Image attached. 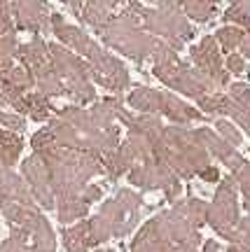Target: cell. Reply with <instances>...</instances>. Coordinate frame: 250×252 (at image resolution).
Returning a JSON list of instances; mask_svg holds the SVG:
<instances>
[{
	"label": "cell",
	"mask_w": 250,
	"mask_h": 252,
	"mask_svg": "<svg viewBox=\"0 0 250 252\" xmlns=\"http://www.w3.org/2000/svg\"><path fill=\"white\" fill-rule=\"evenodd\" d=\"M94 252H117V250H112V248H101L99 245V250H94Z\"/></svg>",
	"instance_id": "49"
},
{
	"label": "cell",
	"mask_w": 250,
	"mask_h": 252,
	"mask_svg": "<svg viewBox=\"0 0 250 252\" xmlns=\"http://www.w3.org/2000/svg\"><path fill=\"white\" fill-rule=\"evenodd\" d=\"M171 2H176V5H178V7H180V2H182V0H171Z\"/></svg>",
	"instance_id": "52"
},
{
	"label": "cell",
	"mask_w": 250,
	"mask_h": 252,
	"mask_svg": "<svg viewBox=\"0 0 250 252\" xmlns=\"http://www.w3.org/2000/svg\"><path fill=\"white\" fill-rule=\"evenodd\" d=\"M80 19L87 26L94 28V33L99 35L101 28L112 19V14H110V9H107L103 2H99V0H84V5H82V9H80Z\"/></svg>",
	"instance_id": "21"
},
{
	"label": "cell",
	"mask_w": 250,
	"mask_h": 252,
	"mask_svg": "<svg viewBox=\"0 0 250 252\" xmlns=\"http://www.w3.org/2000/svg\"><path fill=\"white\" fill-rule=\"evenodd\" d=\"M66 96H71V98L75 100V105H87V103H94V100H96V87L91 84V80L75 82V84H68V87H66Z\"/></svg>",
	"instance_id": "30"
},
{
	"label": "cell",
	"mask_w": 250,
	"mask_h": 252,
	"mask_svg": "<svg viewBox=\"0 0 250 252\" xmlns=\"http://www.w3.org/2000/svg\"><path fill=\"white\" fill-rule=\"evenodd\" d=\"M197 178H201L204 182H211V185H213V182H220L222 173H220V168H217V166H213V163H211V166H206V168H201V171L197 173Z\"/></svg>",
	"instance_id": "41"
},
{
	"label": "cell",
	"mask_w": 250,
	"mask_h": 252,
	"mask_svg": "<svg viewBox=\"0 0 250 252\" xmlns=\"http://www.w3.org/2000/svg\"><path fill=\"white\" fill-rule=\"evenodd\" d=\"M54 208H56V220L61 224H75V222H80V220H84V217L89 215L91 206L77 194V196L59 198Z\"/></svg>",
	"instance_id": "17"
},
{
	"label": "cell",
	"mask_w": 250,
	"mask_h": 252,
	"mask_svg": "<svg viewBox=\"0 0 250 252\" xmlns=\"http://www.w3.org/2000/svg\"><path fill=\"white\" fill-rule=\"evenodd\" d=\"M159 96H161V91H157V89L136 87L126 96V103H129V108L138 110L141 115H159Z\"/></svg>",
	"instance_id": "18"
},
{
	"label": "cell",
	"mask_w": 250,
	"mask_h": 252,
	"mask_svg": "<svg viewBox=\"0 0 250 252\" xmlns=\"http://www.w3.org/2000/svg\"><path fill=\"white\" fill-rule=\"evenodd\" d=\"M192 138H194V140H197V143L201 145V147H204L211 157H215V159L222 163V166H227L229 171H232V168H236V166L243 161L241 152H239L236 147H232L227 140H222V138L215 133L213 128H208V126L192 128Z\"/></svg>",
	"instance_id": "11"
},
{
	"label": "cell",
	"mask_w": 250,
	"mask_h": 252,
	"mask_svg": "<svg viewBox=\"0 0 250 252\" xmlns=\"http://www.w3.org/2000/svg\"><path fill=\"white\" fill-rule=\"evenodd\" d=\"M227 252H246V250H241V248H236V245H232V243H229V248H227Z\"/></svg>",
	"instance_id": "48"
},
{
	"label": "cell",
	"mask_w": 250,
	"mask_h": 252,
	"mask_svg": "<svg viewBox=\"0 0 250 252\" xmlns=\"http://www.w3.org/2000/svg\"><path fill=\"white\" fill-rule=\"evenodd\" d=\"M152 75L159 82H164L169 89L185 94L187 98H201L206 94H213V84L208 82L201 70H197L192 63L185 61H173V63H161V65H152Z\"/></svg>",
	"instance_id": "4"
},
{
	"label": "cell",
	"mask_w": 250,
	"mask_h": 252,
	"mask_svg": "<svg viewBox=\"0 0 250 252\" xmlns=\"http://www.w3.org/2000/svg\"><path fill=\"white\" fill-rule=\"evenodd\" d=\"M246 59H243L241 54H236V52H229V56H227V61H224V70L229 72V75H239L241 77L243 72H246Z\"/></svg>",
	"instance_id": "38"
},
{
	"label": "cell",
	"mask_w": 250,
	"mask_h": 252,
	"mask_svg": "<svg viewBox=\"0 0 250 252\" xmlns=\"http://www.w3.org/2000/svg\"><path fill=\"white\" fill-rule=\"evenodd\" d=\"M227 96L236 103V105H241L243 110H250V84L248 82H234L227 87Z\"/></svg>",
	"instance_id": "33"
},
{
	"label": "cell",
	"mask_w": 250,
	"mask_h": 252,
	"mask_svg": "<svg viewBox=\"0 0 250 252\" xmlns=\"http://www.w3.org/2000/svg\"><path fill=\"white\" fill-rule=\"evenodd\" d=\"M229 175H232L234 185H236V189H239L241 194L250 189V161H248V159H243L236 168H232V171H229Z\"/></svg>",
	"instance_id": "34"
},
{
	"label": "cell",
	"mask_w": 250,
	"mask_h": 252,
	"mask_svg": "<svg viewBox=\"0 0 250 252\" xmlns=\"http://www.w3.org/2000/svg\"><path fill=\"white\" fill-rule=\"evenodd\" d=\"M9 12L14 19V31H28L33 35L52 31L47 0H12Z\"/></svg>",
	"instance_id": "8"
},
{
	"label": "cell",
	"mask_w": 250,
	"mask_h": 252,
	"mask_svg": "<svg viewBox=\"0 0 250 252\" xmlns=\"http://www.w3.org/2000/svg\"><path fill=\"white\" fill-rule=\"evenodd\" d=\"M208 2H213V5H215V2H220V0H208Z\"/></svg>",
	"instance_id": "53"
},
{
	"label": "cell",
	"mask_w": 250,
	"mask_h": 252,
	"mask_svg": "<svg viewBox=\"0 0 250 252\" xmlns=\"http://www.w3.org/2000/svg\"><path fill=\"white\" fill-rule=\"evenodd\" d=\"M199 245H201V234H194L192 238H187V241L176 243L169 252H199Z\"/></svg>",
	"instance_id": "39"
},
{
	"label": "cell",
	"mask_w": 250,
	"mask_h": 252,
	"mask_svg": "<svg viewBox=\"0 0 250 252\" xmlns=\"http://www.w3.org/2000/svg\"><path fill=\"white\" fill-rule=\"evenodd\" d=\"M21 150H24V140L19 138V133L7 131V128L0 131V166L12 168L17 163Z\"/></svg>",
	"instance_id": "23"
},
{
	"label": "cell",
	"mask_w": 250,
	"mask_h": 252,
	"mask_svg": "<svg viewBox=\"0 0 250 252\" xmlns=\"http://www.w3.org/2000/svg\"><path fill=\"white\" fill-rule=\"evenodd\" d=\"M99 2H103L107 9H112V7H117V5H119L122 0H99Z\"/></svg>",
	"instance_id": "47"
},
{
	"label": "cell",
	"mask_w": 250,
	"mask_h": 252,
	"mask_svg": "<svg viewBox=\"0 0 250 252\" xmlns=\"http://www.w3.org/2000/svg\"><path fill=\"white\" fill-rule=\"evenodd\" d=\"M129 182L134 187L143 189V191H154V189H161L166 194V201L173 203L178 201L180 194H182V182L176 173L171 171L169 166L159 159H152V161H136L129 173H126Z\"/></svg>",
	"instance_id": "5"
},
{
	"label": "cell",
	"mask_w": 250,
	"mask_h": 252,
	"mask_svg": "<svg viewBox=\"0 0 250 252\" xmlns=\"http://www.w3.org/2000/svg\"><path fill=\"white\" fill-rule=\"evenodd\" d=\"M21 178L28 185V189H31V194H33L37 206L45 208V210H54L56 198H54L52 185H49V173H47L45 161L36 152L21 161Z\"/></svg>",
	"instance_id": "9"
},
{
	"label": "cell",
	"mask_w": 250,
	"mask_h": 252,
	"mask_svg": "<svg viewBox=\"0 0 250 252\" xmlns=\"http://www.w3.org/2000/svg\"><path fill=\"white\" fill-rule=\"evenodd\" d=\"M243 75H246V77L250 80V65H246V72H243Z\"/></svg>",
	"instance_id": "50"
},
{
	"label": "cell",
	"mask_w": 250,
	"mask_h": 252,
	"mask_svg": "<svg viewBox=\"0 0 250 252\" xmlns=\"http://www.w3.org/2000/svg\"><path fill=\"white\" fill-rule=\"evenodd\" d=\"M201 252H220V243L217 241H204V248H201Z\"/></svg>",
	"instance_id": "44"
},
{
	"label": "cell",
	"mask_w": 250,
	"mask_h": 252,
	"mask_svg": "<svg viewBox=\"0 0 250 252\" xmlns=\"http://www.w3.org/2000/svg\"><path fill=\"white\" fill-rule=\"evenodd\" d=\"M14 59H19V61H21V65H24L31 75H36L37 70H42L45 65H49L47 42L40 35H36L31 42H26V45H19L17 56H14Z\"/></svg>",
	"instance_id": "15"
},
{
	"label": "cell",
	"mask_w": 250,
	"mask_h": 252,
	"mask_svg": "<svg viewBox=\"0 0 250 252\" xmlns=\"http://www.w3.org/2000/svg\"><path fill=\"white\" fill-rule=\"evenodd\" d=\"M239 49H241V56H248L250 59V31H246V35H243Z\"/></svg>",
	"instance_id": "42"
},
{
	"label": "cell",
	"mask_w": 250,
	"mask_h": 252,
	"mask_svg": "<svg viewBox=\"0 0 250 252\" xmlns=\"http://www.w3.org/2000/svg\"><path fill=\"white\" fill-rule=\"evenodd\" d=\"M0 124L5 126L7 131L21 133V131L26 128V119H24V115H17V112H5V110H0Z\"/></svg>",
	"instance_id": "36"
},
{
	"label": "cell",
	"mask_w": 250,
	"mask_h": 252,
	"mask_svg": "<svg viewBox=\"0 0 250 252\" xmlns=\"http://www.w3.org/2000/svg\"><path fill=\"white\" fill-rule=\"evenodd\" d=\"M241 220V206H239V189L234 185L232 175H224L217 182V191L213 196V203H208V217L206 224H211L217 236L229 241L234 229Z\"/></svg>",
	"instance_id": "3"
},
{
	"label": "cell",
	"mask_w": 250,
	"mask_h": 252,
	"mask_svg": "<svg viewBox=\"0 0 250 252\" xmlns=\"http://www.w3.org/2000/svg\"><path fill=\"white\" fill-rule=\"evenodd\" d=\"M14 33V19L9 12V0H0V35Z\"/></svg>",
	"instance_id": "37"
},
{
	"label": "cell",
	"mask_w": 250,
	"mask_h": 252,
	"mask_svg": "<svg viewBox=\"0 0 250 252\" xmlns=\"http://www.w3.org/2000/svg\"><path fill=\"white\" fill-rule=\"evenodd\" d=\"M232 5L236 9H241V12H246L250 17V0H232Z\"/></svg>",
	"instance_id": "45"
},
{
	"label": "cell",
	"mask_w": 250,
	"mask_h": 252,
	"mask_svg": "<svg viewBox=\"0 0 250 252\" xmlns=\"http://www.w3.org/2000/svg\"><path fill=\"white\" fill-rule=\"evenodd\" d=\"M171 248H173V243L169 241V236L161 226L159 215H154L134 236V243H131L129 252H169Z\"/></svg>",
	"instance_id": "12"
},
{
	"label": "cell",
	"mask_w": 250,
	"mask_h": 252,
	"mask_svg": "<svg viewBox=\"0 0 250 252\" xmlns=\"http://www.w3.org/2000/svg\"><path fill=\"white\" fill-rule=\"evenodd\" d=\"M229 243L236 245V248H241V250H246V252H250V215H243L241 220H239V224L234 229Z\"/></svg>",
	"instance_id": "32"
},
{
	"label": "cell",
	"mask_w": 250,
	"mask_h": 252,
	"mask_svg": "<svg viewBox=\"0 0 250 252\" xmlns=\"http://www.w3.org/2000/svg\"><path fill=\"white\" fill-rule=\"evenodd\" d=\"M31 147H33V152H36V154L47 152V150L56 147V140H54L52 131H49V128H40V131L31 138Z\"/></svg>",
	"instance_id": "35"
},
{
	"label": "cell",
	"mask_w": 250,
	"mask_h": 252,
	"mask_svg": "<svg viewBox=\"0 0 250 252\" xmlns=\"http://www.w3.org/2000/svg\"><path fill=\"white\" fill-rule=\"evenodd\" d=\"M122 108H124L122 96H107V98H101V100H94V103H91L89 117L99 128H107V126L115 124V119Z\"/></svg>",
	"instance_id": "16"
},
{
	"label": "cell",
	"mask_w": 250,
	"mask_h": 252,
	"mask_svg": "<svg viewBox=\"0 0 250 252\" xmlns=\"http://www.w3.org/2000/svg\"><path fill=\"white\" fill-rule=\"evenodd\" d=\"M141 208H143V196L138 191L129 187L117 189V194L107 198L96 215L87 217L91 245L99 248L110 238L129 236L141 222Z\"/></svg>",
	"instance_id": "1"
},
{
	"label": "cell",
	"mask_w": 250,
	"mask_h": 252,
	"mask_svg": "<svg viewBox=\"0 0 250 252\" xmlns=\"http://www.w3.org/2000/svg\"><path fill=\"white\" fill-rule=\"evenodd\" d=\"M176 203L180 206V210H182L185 220H187V222L194 226L197 231L206 224V217H208V203H206L204 198L187 196V198H178Z\"/></svg>",
	"instance_id": "22"
},
{
	"label": "cell",
	"mask_w": 250,
	"mask_h": 252,
	"mask_svg": "<svg viewBox=\"0 0 250 252\" xmlns=\"http://www.w3.org/2000/svg\"><path fill=\"white\" fill-rule=\"evenodd\" d=\"M248 135H250V133H248Z\"/></svg>",
	"instance_id": "54"
},
{
	"label": "cell",
	"mask_w": 250,
	"mask_h": 252,
	"mask_svg": "<svg viewBox=\"0 0 250 252\" xmlns=\"http://www.w3.org/2000/svg\"><path fill=\"white\" fill-rule=\"evenodd\" d=\"M243 210L250 215V189L248 191H243Z\"/></svg>",
	"instance_id": "46"
},
{
	"label": "cell",
	"mask_w": 250,
	"mask_h": 252,
	"mask_svg": "<svg viewBox=\"0 0 250 252\" xmlns=\"http://www.w3.org/2000/svg\"><path fill=\"white\" fill-rule=\"evenodd\" d=\"M243 35H246V31L239 26H222L217 28V33H215V42H217V47L220 49H224V52H234V49H239V45H241Z\"/></svg>",
	"instance_id": "29"
},
{
	"label": "cell",
	"mask_w": 250,
	"mask_h": 252,
	"mask_svg": "<svg viewBox=\"0 0 250 252\" xmlns=\"http://www.w3.org/2000/svg\"><path fill=\"white\" fill-rule=\"evenodd\" d=\"M33 80H36V91H40L47 98L66 96V84H63V80L56 75V70L52 68V63L45 65L42 70H37L36 75H33Z\"/></svg>",
	"instance_id": "20"
},
{
	"label": "cell",
	"mask_w": 250,
	"mask_h": 252,
	"mask_svg": "<svg viewBox=\"0 0 250 252\" xmlns=\"http://www.w3.org/2000/svg\"><path fill=\"white\" fill-rule=\"evenodd\" d=\"M37 210L40 208H28L24 203H17V201H0V213L5 215L9 226H24Z\"/></svg>",
	"instance_id": "25"
},
{
	"label": "cell",
	"mask_w": 250,
	"mask_h": 252,
	"mask_svg": "<svg viewBox=\"0 0 250 252\" xmlns=\"http://www.w3.org/2000/svg\"><path fill=\"white\" fill-rule=\"evenodd\" d=\"M84 61L89 65L91 80L96 82V84H101L103 89L112 91L115 96H122L131 87V77H129L126 65L117 56L106 52L99 42H94L89 47V52L84 54Z\"/></svg>",
	"instance_id": "6"
},
{
	"label": "cell",
	"mask_w": 250,
	"mask_h": 252,
	"mask_svg": "<svg viewBox=\"0 0 250 252\" xmlns=\"http://www.w3.org/2000/svg\"><path fill=\"white\" fill-rule=\"evenodd\" d=\"M19 49V40H17V31L14 33H5L0 35V77L14 65V56Z\"/></svg>",
	"instance_id": "28"
},
{
	"label": "cell",
	"mask_w": 250,
	"mask_h": 252,
	"mask_svg": "<svg viewBox=\"0 0 250 252\" xmlns=\"http://www.w3.org/2000/svg\"><path fill=\"white\" fill-rule=\"evenodd\" d=\"M215 133L220 135L222 140H227L232 147H239L243 143V135L239 131V126L234 122H229V119H215Z\"/></svg>",
	"instance_id": "31"
},
{
	"label": "cell",
	"mask_w": 250,
	"mask_h": 252,
	"mask_svg": "<svg viewBox=\"0 0 250 252\" xmlns=\"http://www.w3.org/2000/svg\"><path fill=\"white\" fill-rule=\"evenodd\" d=\"M61 2H66V5L72 9V14L80 17V9H82V5H84V0H61Z\"/></svg>",
	"instance_id": "43"
},
{
	"label": "cell",
	"mask_w": 250,
	"mask_h": 252,
	"mask_svg": "<svg viewBox=\"0 0 250 252\" xmlns=\"http://www.w3.org/2000/svg\"><path fill=\"white\" fill-rule=\"evenodd\" d=\"M80 196L87 201V203H96V201H101V196H103V185H87V187L80 191Z\"/></svg>",
	"instance_id": "40"
},
{
	"label": "cell",
	"mask_w": 250,
	"mask_h": 252,
	"mask_svg": "<svg viewBox=\"0 0 250 252\" xmlns=\"http://www.w3.org/2000/svg\"><path fill=\"white\" fill-rule=\"evenodd\" d=\"M47 52H49V63L56 70V75L63 80V84H75V82H87L91 80V72L87 61L77 56L75 52H71L68 47L59 45V42H49L47 45Z\"/></svg>",
	"instance_id": "10"
},
{
	"label": "cell",
	"mask_w": 250,
	"mask_h": 252,
	"mask_svg": "<svg viewBox=\"0 0 250 252\" xmlns=\"http://www.w3.org/2000/svg\"><path fill=\"white\" fill-rule=\"evenodd\" d=\"M180 7H182V14H185V17L194 19L199 24H208V21L215 17V5L208 2V0H182Z\"/></svg>",
	"instance_id": "26"
},
{
	"label": "cell",
	"mask_w": 250,
	"mask_h": 252,
	"mask_svg": "<svg viewBox=\"0 0 250 252\" xmlns=\"http://www.w3.org/2000/svg\"><path fill=\"white\" fill-rule=\"evenodd\" d=\"M129 2H147V0H129Z\"/></svg>",
	"instance_id": "51"
},
{
	"label": "cell",
	"mask_w": 250,
	"mask_h": 252,
	"mask_svg": "<svg viewBox=\"0 0 250 252\" xmlns=\"http://www.w3.org/2000/svg\"><path fill=\"white\" fill-rule=\"evenodd\" d=\"M189 59H192V65L208 77V82L213 84L215 91H222L232 84L229 82V72L224 70V65H222L220 47H217L213 35H206L199 45L192 47L189 49Z\"/></svg>",
	"instance_id": "7"
},
{
	"label": "cell",
	"mask_w": 250,
	"mask_h": 252,
	"mask_svg": "<svg viewBox=\"0 0 250 252\" xmlns=\"http://www.w3.org/2000/svg\"><path fill=\"white\" fill-rule=\"evenodd\" d=\"M134 163H136L134 147L126 143V140H122L115 150L101 154V166H103V173L107 175L110 182H115V180H119L122 175H126Z\"/></svg>",
	"instance_id": "14"
},
{
	"label": "cell",
	"mask_w": 250,
	"mask_h": 252,
	"mask_svg": "<svg viewBox=\"0 0 250 252\" xmlns=\"http://www.w3.org/2000/svg\"><path fill=\"white\" fill-rule=\"evenodd\" d=\"M141 21H143V31L150 35L161 37L171 49H182L189 40L194 37V28L189 24L182 9L171 2V0H159L157 7H143L141 9Z\"/></svg>",
	"instance_id": "2"
},
{
	"label": "cell",
	"mask_w": 250,
	"mask_h": 252,
	"mask_svg": "<svg viewBox=\"0 0 250 252\" xmlns=\"http://www.w3.org/2000/svg\"><path fill=\"white\" fill-rule=\"evenodd\" d=\"M54 112L56 110L47 96H42L40 91H26V115L33 122H47Z\"/></svg>",
	"instance_id": "24"
},
{
	"label": "cell",
	"mask_w": 250,
	"mask_h": 252,
	"mask_svg": "<svg viewBox=\"0 0 250 252\" xmlns=\"http://www.w3.org/2000/svg\"><path fill=\"white\" fill-rule=\"evenodd\" d=\"M2 84H9V87H14L19 91H33L36 89V80H33V75L24 68V65H12L5 75H2Z\"/></svg>",
	"instance_id": "27"
},
{
	"label": "cell",
	"mask_w": 250,
	"mask_h": 252,
	"mask_svg": "<svg viewBox=\"0 0 250 252\" xmlns=\"http://www.w3.org/2000/svg\"><path fill=\"white\" fill-rule=\"evenodd\" d=\"M63 248L68 252H89L94 245H91L89 238V226H87V217L75 222L72 226L63 229Z\"/></svg>",
	"instance_id": "19"
},
{
	"label": "cell",
	"mask_w": 250,
	"mask_h": 252,
	"mask_svg": "<svg viewBox=\"0 0 250 252\" xmlns=\"http://www.w3.org/2000/svg\"><path fill=\"white\" fill-rule=\"evenodd\" d=\"M159 117L171 119L173 124L189 126L192 122H201V119H204V115H201L197 108L187 105L182 98H178L176 94L161 91V96H159Z\"/></svg>",
	"instance_id": "13"
}]
</instances>
